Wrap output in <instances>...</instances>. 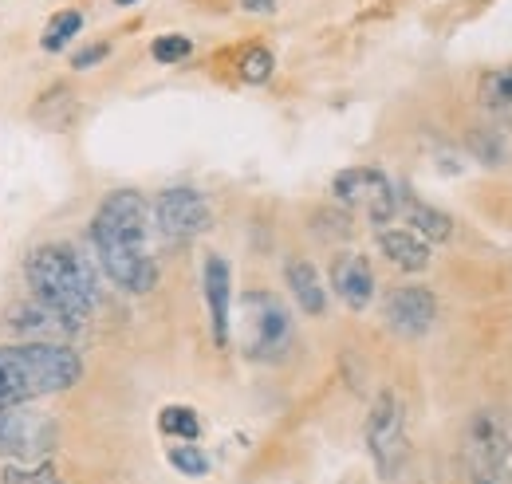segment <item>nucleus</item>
Here are the masks:
<instances>
[{
    "label": "nucleus",
    "mask_w": 512,
    "mask_h": 484,
    "mask_svg": "<svg viewBox=\"0 0 512 484\" xmlns=\"http://www.w3.org/2000/svg\"><path fill=\"white\" fill-rule=\"evenodd\" d=\"M83 32V12H75V8H64V12H56L52 20H48V32H44V52H60L67 48L75 36Z\"/></svg>",
    "instance_id": "20"
},
{
    "label": "nucleus",
    "mask_w": 512,
    "mask_h": 484,
    "mask_svg": "<svg viewBox=\"0 0 512 484\" xmlns=\"http://www.w3.org/2000/svg\"><path fill=\"white\" fill-rule=\"evenodd\" d=\"M249 12H276V0H241Z\"/></svg>",
    "instance_id": "26"
},
{
    "label": "nucleus",
    "mask_w": 512,
    "mask_h": 484,
    "mask_svg": "<svg viewBox=\"0 0 512 484\" xmlns=\"http://www.w3.org/2000/svg\"><path fill=\"white\" fill-rule=\"evenodd\" d=\"M465 477H481V473H497L509 469L512 457V429L509 418L493 406L477 410L465 425Z\"/></svg>",
    "instance_id": "7"
},
{
    "label": "nucleus",
    "mask_w": 512,
    "mask_h": 484,
    "mask_svg": "<svg viewBox=\"0 0 512 484\" xmlns=\"http://www.w3.org/2000/svg\"><path fill=\"white\" fill-rule=\"evenodd\" d=\"M284 280H288V288H292V296H296L304 315H323V311H327V292H323L320 272H316L312 260H300V256L288 260Z\"/></svg>",
    "instance_id": "16"
},
{
    "label": "nucleus",
    "mask_w": 512,
    "mask_h": 484,
    "mask_svg": "<svg viewBox=\"0 0 512 484\" xmlns=\"http://www.w3.org/2000/svg\"><path fill=\"white\" fill-rule=\"evenodd\" d=\"M8 331L24 335L28 343H67L71 335H79V327H71L64 315H56L52 307H44L40 300L16 303L4 319Z\"/></svg>",
    "instance_id": "12"
},
{
    "label": "nucleus",
    "mask_w": 512,
    "mask_h": 484,
    "mask_svg": "<svg viewBox=\"0 0 512 484\" xmlns=\"http://www.w3.org/2000/svg\"><path fill=\"white\" fill-rule=\"evenodd\" d=\"M115 4H123V8H127V4H138V0H115Z\"/></svg>",
    "instance_id": "27"
},
{
    "label": "nucleus",
    "mask_w": 512,
    "mask_h": 484,
    "mask_svg": "<svg viewBox=\"0 0 512 484\" xmlns=\"http://www.w3.org/2000/svg\"><path fill=\"white\" fill-rule=\"evenodd\" d=\"M150 233V201L138 189H115L91 217V244H127L146 248Z\"/></svg>",
    "instance_id": "5"
},
{
    "label": "nucleus",
    "mask_w": 512,
    "mask_h": 484,
    "mask_svg": "<svg viewBox=\"0 0 512 484\" xmlns=\"http://www.w3.org/2000/svg\"><path fill=\"white\" fill-rule=\"evenodd\" d=\"M394 201H398V213L406 217V229H414L422 241H449V237H453V221H449V213L434 209V205H426V201L414 197L406 185L394 189Z\"/></svg>",
    "instance_id": "14"
},
{
    "label": "nucleus",
    "mask_w": 512,
    "mask_h": 484,
    "mask_svg": "<svg viewBox=\"0 0 512 484\" xmlns=\"http://www.w3.org/2000/svg\"><path fill=\"white\" fill-rule=\"evenodd\" d=\"M237 71H241V79H245V83H268V79H272V71H276V60H272V52H268V48H260V44H256V48H249V52L241 56V67H237Z\"/></svg>",
    "instance_id": "23"
},
{
    "label": "nucleus",
    "mask_w": 512,
    "mask_h": 484,
    "mask_svg": "<svg viewBox=\"0 0 512 484\" xmlns=\"http://www.w3.org/2000/svg\"><path fill=\"white\" fill-rule=\"evenodd\" d=\"M477 99H481V107H485L493 119H501L512 126V67L485 71L481 83H477Z\"/></svg>",
    "instance_id": "17"
},
{
    "label": "nucleus",
    "mask_w": 512,
    "mask_h": 484,
    "mask_svg": "<svg viewBox=\"0 0 512 484\" xmlns=\"http://www.w3.org/2000/svg\"><path fill=\"white\" fill-rule=\"evenodd\" d=\"M465 150H469L477 162H485V166H501L505 154H509V146H505V138H501L497 126H477V130H469Z\"/></svg>",
    "instance_id": "18"
},
{
    "label": "nucleus",
    "mask_w": 512,
    "mask_h": 484,
    "mask_svg": "<svg viewBox=\"0 0 512 484\" xmlns=\"http://www.w3.org/2000/svg\"><path fill=\"white\" fill-rule=\"evenodd\" d=\"M158 429L166 437H178V441H197L201 437V422H197V414L190 406H166L158 414Z\"/></svg>",
    "instance_id": "21"
},
{
    "label": "nucleus",
    "mask_w": 512,
    "mask_h": 484,
    "mask_svg": "<svg viewBox=\"0 0 512 484\" xmlns=\"http://www.w3.org/2000/svg\"><path fill=\"white\" fill-rule=\"evenodd\" d=\"M56 441H60L56 418L24 406L0 410V461H48Z\"/></svg>",
    "instance_id": "6"
},
{
    "label": "nucleus",
    "mask_w": 512,
    "mask_h": 484,
    "mask_svg": "<svg viewBox=\"0 0 512 484\" xmlns=\"http://www.w3.org/2000/svg\"><path fill=\"white\" fill-rule=\"evenodd\" d=\"M166 457H170V465H174L182 477H205V473H209V457H205V453H201L193 441H182V445H174Z\"/></svg>",
    "instance_id": "22"
},
{
    "label": "nucleus",
    "mask_w": 512,
    "mask_h": 484,
    "mask_svg": "<svg viewBox=\"0 0 512 484\" xmlns=\"http://www.w3.org/2000/svg\"><path fill=\"white\" fill-rule=\"evenodd\" d=\"M386 327L402 339H422L434 319H438V300L430 288H418V284H406V288H394L383 303Z\"/></svg>",
    "instance_id": "10"
},
{
    "label": "nucleus",
    "mask_w": 512,
    "mask_h": 484,
    "mask_svg": "<svg viewBox=\"0 0 512 484\" xmlns=\"http://www.w3.org/2000/svg\"><path fill=\"white\" fill-rule=\"evenodd\" d=\"M154 225H158V233L166 237L170 244H186L193 237H201L205 229H209V221H213V209H209V201L190 189V185H170V189H162L158 197H154Z\"/></svg>",
    "instance_id": "9"
},
{
    "label": "nucleus",
    "mask_w": 512,
    "mask_h": 484,
    "mask_svg": "<svg viewBox=\"0 0 512 484\" xmlns=\"http://www.w3.org/2000/svg\"><path fill=\"white\" fill-rule=\"evenodd\" d=\"M79 378L83 359L67 343H8L0 347V410L64 394Z\"/></svg>",
    "instance_id": "2"
},
{
    "label": "nucleus",
    "mask_w": 512,
    "mask_h": 484,
    "mask_svg": "<svg viewBox=\"0 0 512 484\" xmlns=\"http://www.w3.org/2000/svg\"><path fill=\"white\" fill-rule=\"evenodd\" d=\"M190 52H193V44L186 36H158V40L150 44L154 63H182V60H190Z\"/></svg>",
    "instance_id": "24"
},
{
    "label": "nucleus",
    "mask_w": 512,
    "mask_h": 484,
    "mask_svg": "<svg viewBox=\"0 0 512 484\" xmlns=\"http://www.w3.org/2000/svg\"><path fill=\"white\" fill-rule=\"evenodd\" d=\"M363 437H367V453H371L375 469L383 473L386 481H394L402 473V465H406V453H410V445H406V406H402V398L394 390H383L371 402Z\"/></svg>",
    "instance_id": "4"
},
{
    "label": "nucleus",
    "mask_w": 512,
    "mask_h": 484,
    "mask_svg": "<svg viewBox=\"0 0 512 484\" xmlns=\"http://www.w3.org/2000/svg\"><path fill=\"white\" fill-rule=\"evenodd\" d=\"M0 484H64L52 457L48 461H8V469L0 473Z\"/></svg>",
    "instance_id": "19"
},
{
    "label": "nucleus",
    "mask_w": 512,
    "mask_h": 484,
    "mask_svg": "<svg viewBox=\"0 0 512 484\" xmlns=\"http://www.w3.org/2000/svg\"><path fill=\"white\" fill-rule=\"evenodd\" d=\"M24 280L32 288V300L52 307L79 331L99 307V280L87 256L71 244H36L24 260Z\"/></svg>",
    "instance_id": "1"
},
{
    "label": "nucleus",
    "mask_w": 512,
    "mask_h": 484,
    "mask_svg": "<svg viewBox=\"0 0 512 484\" xmlns=\"http://www.w3.org/2000/svg\"><path fill=\"white\" fill-rule=\"evenodd\" d=\"M331 193H335L339 205L363 209L375 229H386V221H394V213H398L394 185H390V178H386L383 170H375V166H351V170L335 174V178H331Z\"/></svg>",
    "instance_id": "8"
},
{
    "label": "nucleus",
    "mask_w": 512,
    "mask_h": 484,
    "mask_svg": "<svg viewBox=\"0 0 512 484\" xmlns=\"http://www.w3.org/2000/svg\"><path fill=\"white\" fill-rule=\"evenodd\" d=\"M201 292H205V307H209V327H213V343L229 347L233 339V272L225 256H205L201 264Z\"/></svg>",
    "instance_id": "11"
},
{
    "label": "nucleus",
    "mask_w": 512,
    "mask_h": 484,
    "mask_svg": "<svg viewBox=\"0 0 512 484\" xmlns=\"http://www.w3.org/2000/svg\"><path fill=\"white\" fill-rule=\"evenodd\" d=\"M241 323H245V359L253 363H280L292 351V315L272 292H245L241 296Z\"/></svg>",
    "instance_id": "3"
},
{
    "label": "nucleus",
    "mask_w": 512,
    "mask_h": 484,
    "mask_svg": "<svg viewBox=\"0 0 512 484\" xmlns=\"http://www.w3.org/2000/svg\"><path fill=\"white\" fill-rule=\"evenodd\" d=\"M331 288L335 296L347 303L351 311H363L371 296H375V272H371V260L363 252H343L335 256L331 264Z\"/></svg>",
    "instance_id": "13"
},
{
    "label": "nucleus",
    "mask_w": 512,
    "mask_h": 484,
    "mask_svg": "<svg viewBox=\"0 0 512 484\" xmlns=\"http://www.w3.org/2000/svg\"><path fill=\"white\" fill-rule=\"evenodd\" d=\"M379 248L383 256L402 268V272H426L434 252H430V241H422L414 229H379Z\"/></svg>",
    "instance_id": "15"
},
{
    "label": "nucleus",
    "mask_w": 512,
    "mask_h": 484,
    "mask_svg": "<svg viewBox=\"0 0 512 484\" xmlns=\"http://www.w3.org/2000/svg\"><path fill=\"white\" fill-rule=\"evenodd\" d=\"M107 56H111V44H91V48H83L71 63H75V71H91V67H99Z\"/></svg>",
    "instance_id": "25"
}]
</instances>
